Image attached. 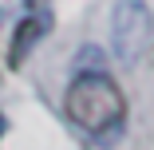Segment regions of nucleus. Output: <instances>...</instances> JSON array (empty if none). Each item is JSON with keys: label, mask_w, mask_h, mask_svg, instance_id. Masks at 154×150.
Returning <instances> with one entry per match:
<instances>
[{"label": "nucleus", "mask_w": 154, "mask_h": 150, "mask_svg": "<svg viewBox=\"0 0 154 150\" xmlns=\"http://www.w3.org/2000/svg\"><path fill=\"white\" fill-rule=\"evenodd\" d=\"M63 111L83 134H91L103 146L119 142L122 130H127V95L103 71L75 75L67 83V91H63Z\"/></svg>", "instance_id": "1"}, {"label": "nucleus", "mask_w": 154, "mask_h": 150, "mask_svg": "<svg viewBox=\"0 0 154 150\" xmlns=\"http://www.w3.org/2000/svg\"><path fill=\"white\" fill-rule=\"evenodd\" d=\"M154 44V12L146 0H119L111 20V47L122 63H138Z\"/></svg>", "instance_id": "2"}, {"label": "nucleus", "mask_w": 154, "mask_h": 150, "mask_svg": "<svg viewBox=\"0 0 154 150\" xmlns=\"http://www.w3.org/2000/svg\"><path fill=\"white\" fill-rule=\"evenodd\" d=\"M48 32H51V8L44 4V0L28 4V12L20 16L16 32H12V40H8V67H24L28 51H32Z\"/></svg>", "instance_id": "3"}, {"label": "nucleus", "mask_w": 154, "mask_h": 150, "mask_svg": "<svg viewBox=\"0 0 154 150\" xmlns=\"http://www.w3.org/2000/svg\"><path fill=\"white\" fill-rule=\"evenodd\" d=\"M4 127H8V123H4V115H0V134H4Z\"/></svg>", "instance_id": "4"}]
</instances>
